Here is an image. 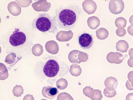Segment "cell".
<instances>
[{"mask_svg": "<svg viewBox=\"0 0 133 100\" xmlns=\"http://www.w3.org/2000/svg\"><path fill=\"white\" fill-rule=\"evenodd\" d=\"M59 92V90L56 88L51 85L44 86L42 90V96L50 99L55 98Z\"/></svg>", "mask_w": 133, "mask_h": 100, "instance_id": "obj_7", "label": "cell"}, {"mask_svg": "<svg viewBox=\"0 0 133 100\" xmlns=\"http://www.w3.org/2000/svg\"><path fill=\"white\" fill-rule=\"evenodd\" d=\"M97 36L100 40H104L107 38L109 35V32L105 28H101L97 30L96 32Z\"/></svg>", "mask_w": 133, "mask_h": 100, "instance_id": "obj_11", "label": "cell"}, {"mask_svg": "<svg viewBox=\"0 0 133 100\" xmlns=\"http://www.w3.org/2000/svg\"><path fill=\"white\" fill-rule=\"evenodd\" d=\"M127 23L126 20L123 17H119L116 18L115 21V24L116 27L121 26L125 27H126Z\"/></svg>", "mask_w": 133, "mask_h": 100, "instance_id": "obj_12", "label": "cell"}, {"mask_svg": "<svg viewBox=\"0 0 133 100\" xmlns=\"http://www.w3.org/2000/svg\"><path fill=\"white\" fill-rule=\"evenodd\" d=\"M92 36L89 33H84L78 37V43L82 48L84 49H89L94 44Z\"/></svg>", "mask_w": 133, "mask_h": 100, "instance_id": "obj_5", "label": "cell"}, {"mask_svg": "<svg viewBox=\"0 0 133 100\" xmlns=\"http://www.w3.org/2000/svg\"><path fill=\"white\" fill-rule=\"evenodd\" d=\"M83 9L88 14H93L97 9V5L95 2L92 0H86L82 3Z\"/></svg>", "mask_w": 133, "mask_h": 100, "instance_id": "obj_8", "label": "cell"}, {"mask_svg": "<svg viewBox=\"0 0 133 100\" xmlns=\"http://www.w3.org/2000/svg\"><path fill=\"white\" fill-rule=\"evenodd\" d=\"M35 70L37 75L43 79L55 81L66 76L69 68L57 57L49 55L38 62Z\"/></svg>", "mask_w": 133, "mask_h": 100, "instance_id": "obj_2", "label": "cell"}, {"mask_svg": "<svg viewBox=\"0 0 133 100\" xmlns=\"http://www.w3.org/2000/svg\"><path fill=\"white\" fill-rule=\"evenodd\" d=\"M100 21L98 18L95 16L89 17L87 20L88 26L91 29L95 30L99 25Z\"/></svg>", "mask_w": 133, "mask_h": 100, "instance_id": "obj_9", "label": "cell"}, {"mask_svg": "<svg viewBox=\"0 0 133 100\" xmlns=\"http://www.w3.org/2000/svg\"><path fill=\"white\" fill-rule=\"evenodd\" d=\"M109 10L112 14H118L123 11L124 4L122 0H112L109 2Z\"/></svg>", "mask_w": 133, "mask_h": 100, "instance_id": "obj_6", "label": "cell"}, {"mask_svg": "<svg viewBox=\"0 0 133 100\" xmlns=\"http://www.w3.org/2000/svg\"><path fill=\"white\" fill-rule=\"evenodd\" d=\"M31 27L34 30L43 33H54L57 30L56 21L46 13L40 14L31 22Z\"/></svg>", "mask_w": 133, "mask_h": 100, "instance_id": "obj_4", "label": "cell"}, {"mask_svg": "<svg viewBox=\"0 0 133 100\" xmlns=\"http://www.w3.org/2000/svg\"><path fill=\"white\" fill-rule=\"evenodd\" d=\"M34 37L30 30L23 27H15L3 37L2 46L7 53H14L23 57L30 53Z\"/></svg>", "mask_w": 133, "mask_h": 100, "instance_id": "obj_1", "label": "cell"}, {"mask_svg": "<svg viewBox=\"0 0 133 100\" xmlns=\"http://www.w3.org/2000/svg\"><path fill=\"white\" fill-rule=\"evenodd\" d=\"M81 13V9L77 5L57 8L54 17L57 27L66 30L73 29L76 25Z\"/></svg>", "mask_w": 133, "mask_h": 100, "instance_id": "obj_3", "label": "cell"}, {"mask_svg": "<svg viewBox=\"0 0 133 100\" xmlns=\"http://www.w3.org/2000/svg\"><path fill=\"white\" fill-rule=\"evenodd\" d=\"M129 47V44L128 43L124 40H120L116 43V50L122 53L127 52Z\"/></svg>", "mask_w": 133, "mask_h": 100, "instance_id": "obj_10", "label": "cell"}]
</instances>
